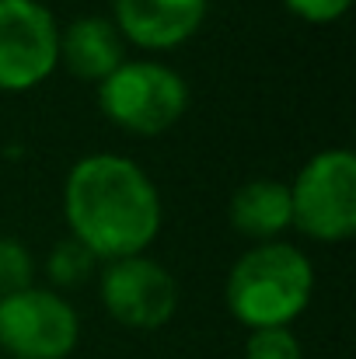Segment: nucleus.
<instances>
[{"instance_id":"f03ea898","label":"nucleus","mask_w":356,"mask_h":359,"mask_svg":"<svg viewBox=\"0 0 356 359\" xmlns=\"http://www.w3.org/2000/svg\"><path fill=\"white\" fill-rule=\"evenodd\" d=\"M315 269L294 244L269 241L244 251L228 272V311L235 321L255 328H290L311 304Z\"/></svg>"},{"instance_id":"1a4fd4ad","label":"nucleus","mask_w":356,"mask_h":359,"mask_svg":"<svg viewBox=\"0 0 356 359\" xmlns=\"http://www.w3.org/2000/svg\"><path fill=\"white\" fill-rule=\"evenodd\" d=\"M60 63L81 81H105L126 63V46L112 21L77 18L60 32Z\"/></svg>"},{"instance_id":"6e6552de","label":"nucleus","mask_w":356,"mask_h":359,"mask_svg":"<svg viewBox=\"0 0 356 359\" xmlns=\"http://www.w3.org/2000/svg\"><path fill=\"white\" fill-rule=\"evenodd\" d=\"M206 18V0H116L119 35L140 49H175Z\"/></svg>"},{"instance_id":"4468645a","label":"nucleus","mask_w":356,"mask_h":359,"mask_svg":"<svg viewBox=\"0 0 356 359\" xmlns=\"http://www.w3.org/2000/svg\"><path fill=\"white\" fill-rule=\"evenodd\" d=\"M283 4H286L290 14H297L311 25H332L350 11L353 0H283Z\"/></svg>"},{"instance_id":"f257e3e1","label":"nucleus","mask_w":356,"mask_h":359,"mask_svg":"<svg viewBox=\"0 0 356 359\" xmlns=\"http://www.w3.org/2000/svg\"><path fill=\"white\" fill-rule=\"evenodd\" d=\"M63 217L81 248L119 262L154 244L161 231V196L140 164L116 154H91L67 175Z\"/></svg>"},{"instance_id":"9b49d317","label":"nucleus","mask_w":356,"mask_h":359,"mask_svg":"<svg viewBox=\"0 0 356 359\" xmlns=\"http://www.w3.org/2000/svg\"><path fill=\"white\" fill-rule=\"evenodd\" d=\"M35 279V262L32 251L14 238H0V300L11 293L28 290Z\"/></svg>"},{"instance_id":"ddd939ff","label":"nucleus","mask_w":356,"mask_h":359,"mask_svg":"<svg viewBox=\"0 0 356 359\" xmlns=\"http://www.w3.org/2000/svg\"><path fill=\"white\" fill-rule=\"evenodd\" d=\"M244 359H301V342L290 328H255L244 342Z\"/></svg>"},{"instance_id":"0eeeda50","label":"nucleus","mask_w":356,"mask_h":359,"mask_svg":"<svg viewBox=\"0 0 356 359\" xmlns=\"http://www.w3.org/2000/svg\"><path fill=\"white\" fill-rule=\"evenodd\" d=\"M98 293H102V304L112 314V321L136 328V332H154V328L168 325L178 307L175 276L143 255L109 262Z\"/></svg>"},{"instance_id":"f8f14e48","label":"nucleus","mask_w":356,"mask_h":359,"mask_svg":"<svg viewBox=\"0 0 356 359\" xmlns=\"http://www.w3.org/2000/svg\"><path fill=\"white\" fill-rule=\"evenodd\" d=\"M49 276H53V283H60V286H70V283H81V279H88L91 276V269H95V255L88 251V248H81L77 241H63L53 255H49Z\"/></svg>"},{"instance_id":"20e7f679","label":"nucleus","mask_w":356,"mask_h":359,"mask_svg":"<svg viewBox=\"0 0 356 359\" xmlns=\"http://www.w3.org/2000/svg\"><path fill=\"white\" fill-rule=\"evenodd\" d=\"M286 189L294 227L308 238L339 244L356 234V157L350 150L315 154Z\"/></svg>"},{"instance_id":"9d476101","label":"nucleus","mask_w":356,"mask_h":359,"mask_svg":"<svg viewBox=\"0 0 356 359\" xmlns=\"http://www.w3.org/2000/svg\"><path fill=\"white\" fill-rule=\"evenodd\" d=\"M231 227L251 241H276L283 231L294 227L290 189L283 182H248L231 196Z\"/></svg>"},{"instance_id":"39448f33","label":"nucleus","mask_w":356,"mask_h":359,"mask_svg":"<svg viewBox=\"0 0 356 359\" xmlns=\"http://www.w3.org/2000/svg\"><path fill=\"white\" fill-rule=\"evenodd\" d=\"M77 311L53 290L28 286L0 300V349L14 359H67L77 349Z\"/></svg>"},{"instance_id":"7ed1b4c3","label":"nucleus","mask_w":356,"mask_h":359,"mask_svg":"<svg viewBox=\"0 0 356 359\" xmlns=\"http://www.w3.org/2000/svg\"><path fill=\"white\" fill-rule=\"evenodd\" d=\"M98 105L105 119L119 129L136 133V136H157V133H168L185 116L189 88L171 67L133 60L102 81Z\"/></svg>"},{"instance_id":"423d86ee","label":"nucleus","mask_w":356,"mask_h":359,"mask_svg":"<svg viewBox=\"0 0 356 359\" xmlns=\"http://www.w3.org/2000/svg\"><path fill=\"white\" fill-rule=\"evenodd\" d=\"M60 63V28L39 0H0V91H28Z\"/></svg>"}]
</instances>
